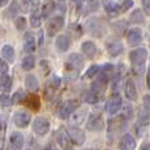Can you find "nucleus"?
I'll return each instance as SVG.
<instances>
[{"instance_id":"obj_21","label":"nucleus","mask_w":150,"mask_h":150,"mask_svg":"<svg viewBox=\"0 0 150 150\" xmlns=\"http://www.w3.org/2000/svg\"><path fill=\"white\" fill-rule=\"evenodd\" d=\"M55 46L58 47V50L61 52H66L70 47V38H69L66 34H61V36L57 37L55 40Z\"/></svg>"},{"instance_id":"obj_35","label":"nucleus","mask_w":150,"mask_h":150,"mask_svg":"<svg viewBox=\"0 0 150 150\" xmlns=\"http://www.w3.org/2000/svg\"><path fill=\"white\" fill-rule=\"evenodd\" d=\"M15 24H16V29H17V30H20V32H23L24 29L26 28V20H25V17H23V16L16 18V23Z\"/></svg>"},{"instance_id":"obj_33","label":"nucleus","mask_w":150,"mask_h":150,"mask_svg":"<svg viewBox=\"0 0 150 150\" xmlns=\"http://www.w3.org/2000/svg\"><path fill=\"white\" fill-rule=\"evenodd\" d=\"M24 98H25V93H24L23 90L16 91L15 95L12 96V104H18V103H21V101L24 100Z\"/></svg>"},{"instance_id":"obj_34","label":"nucleus","mask_w":150,"mask_h":150,"mask_svg":"<svg viewBox=\"0 0 150 150\" xmlns=\"http://www.w3.org/2000/svg\"><path fill=\"white\" fill-rule=\"evenodd\" d=\"M83 100L88 104H95V103H98V96H96V93H93V92H87L84 96H83Z\"/></svg>"},{"instance_id":"obj_38","label":"nucleus","mask_w":150,"mask_h":150,"mask_svg":"<svg viewBox=\"0 0 150 150\" xmlns=\"http://www.w3.org/2000/svg\"><path fill=\"white\" fill-rule=\"evenodd\" d=\"M9 104H12V99H9V96H7L5 93H3L1 95V105L8 107Z\"/></svg>"},{"instance_id":"obj_19","label":"nucleus","mask_w":150,"mask_h":150,"mask_svg":"<svg viewBox=\"0 0 150 150\" xmlns=\"http://www.w3.org/2000/svg\"><path fill=\"white\" fill-rule=\"evenodd\" d=\"M82 52L87 58L92 59L96 55V45L92 41H86L82 44Z\"/></svg>"},{"instance_id":"obj_47","label":"nucleus","mask_w":150,"mask_h":150,"mask_svg":"<svg viewBox=\"0 0 150 150\" xmlns=\"http://www.w3.org/2000/svg\"><path fill=\"white\" fill-rule=\"evenodd\" d=\"M84 150H91V149H84Z\"/></svg>"},{"instance_id":"obj_2","label":"nucleus","mask_w":150,"mask_h":150,"mask_svg":"<svg viewBox=\"0 0 150 150\" xmlns=\"http://www.w3.org/2000/svg\"><path fill=\"white\" fill-rule=\"evenodd\" d=\"M87 129L90 132H101L104 129V117L101 113H91L87 120Z\"/></svg>"},{"instance_id":"obj_14","label":"nucleus","mask_w":150,"mask_h":150,"mask_svg":"<svg viewBox=\"0 0 150 150\" xmlns=\"http://www.w3.org/2000/svg\"><path fill=\"white\" fill-rule=\"evenodd\" d=\"M9 146L12 150H21L24 146V136L18 132H15L9 137Z\"/></svg>"},{"instance_id":"obj_41","label":"nucleus","mask_w":150,"mask_h":150,"mask_svg":"<svg viewBox=\"0 0 150 150\" xmlns=\"http://www.w3.org/2000/svg\"><path fill=\"white\" fill-rule=\"evenodd\" d=\"M38 44L40 45L44 44V32H42V30L38 32Z\"/></svg>"},{"instance_id":"obj_37","label":"nucleus","mask_w":150,"mask_h":150,"mask_svg":"<svg viewBox=\"0 0 150 150\" xmlns=\"http://www.w3.org/2000/svg\"><path fill=\"white\" fill-rule=\"evenodd\" d=\"M133 5V0H125L124 3H122L121 5H120V8H121V12H124V11H128L130 7Z\"/></svg>"},{"instance_id":"obj_25","label":"nucleus","mask_w":150,"mask_h":150,"mask_svg":"<svg viewBox=\"0 0 150 150\" xmlns=\"http://www.w3.org/2000/svg\"><path fill=\"white\" fill-rule=\"evenodd\" d=\"M0 87H1V92L7 93L12 88V78L9 75H1V80H0Z\"/></svg>"},{"instance_id":"obj_6","label":"nucleus","mask_w":150,"mask_h":150,"mask_svg":"<svg viewBox=\"0 0 150 150\" xmlns=\"http://www.w3.org/2000/svg\"><path fill=\"white\" fill-rule=\"evenodd\" d=\"M78 105H79L78 100H67V101H65V103H62V105H61V108H59V117L61 119H67V117H70L75 109H78Z\"/></svg>"},{"instance_id":"obj_24","label":"nucleus","mask_w":150,"mask_h":150,"mask_svg":"<svg viewBox=\"0 0 150 150\" xmlns=\"http://www.w3.org/2000/svg\"><path fill=\"white\" fill-rule=\"evenodd\" d=\"M1 55L8 62H13L15 61V49L11 45H4L1 49Z\"/></svg>"},{"instance_id":"obj_9","label":"nucleus","mask_w":150,"mask_h":150,"mask_svg":"<svg viewBox=\"0 0 150 150\" xmlns=\"http://www.w3.org/2000/svg\"><path fill=\"white\" fill-rule=\"evenodd\" d=\"M87 29L91 34H93L95 37H101L104 33V26L101 24L100 20L98 18H91L87 23Z\"/></svg>"},{"instance_id":"obj_10","label":"nucleus","mask_w":150,"mask_h":150,"mask_svg":"<svg viewBox=\"0 0 150 150\" xmlns=\"http://www.w3.org/2000/svg\"><path fill=\"white\" fill-rule=\"evenodd\" d=\"M65 25V20H63L62 16H54L52 17V20L49 21V25H47V32H49V36H54L58 30L63 28Z\"/></svg>"},{"instance_id":"obj_11","label":"nucleus","mask_w":150,"mask_h":150,"mask_svg":"<svg viewBox=\"0 0 150 150\" xmlns=\"http://www.w3.org/2000/svg\"><path fill=\"white\" fill-rule=\"evenodd\" d=\"M128 45L132 47H136L141 44L142 41V33H141V29L140 28H133L128 32Z\"/></svg>"},{"instance_id":"obj_3","label":"nucleus","mask_w":150,"mask_h":150,"mask_svg":"<svg viewBox=\"0 0 150 150\" xmlns=\"http://www.w3.org/2000/svg\"><path fill=\"white\" fill-rule=\"evenodd\" d=\"M50 129V122L47 119H45V117L42 116H38L34 119L33 121V132L36 133L37 136H40V137H44L45 134H47V132H49Z\"/></svg>"},{"instance_id":"obj_15","label":"nucleus","mask_w":150,"mask_h":150,"mask_svg":"<svg viewBox=\"0 0 150 150\" xmlns=\"http://www.w3.org/2000/svg\"><path fill=\"white\" fill-rule=\"evenodd\" d=\"M67 65L71 66L75 70H80V69L84 66V61H83V57L80 54L73 53V54H70L67 58Z\"/></svg>"},{"instance_id":"obj_30","label":"nucleus","mask_w":150,"mask_h":150,"mask_svg":"<svg viewBox=\"0 0 150 150\" xmlns=\"http://www.w3.org/2000/svg\"><path fill=\"white\" fill-rule=\"evenodd\" d=\"M18 11H20V7H18L17 1H12L9 4V8H8V16L11 18H15L16 16L18 15Z\"/></svg>"},{"instance_id":"obj_46","label":"nucleus","mask_w":150,"mask_h":150,"mask_svg":"<svg viewBox=\"0 0 150 150\" xmlns=\"http://www.w3.org/2000/svg\"><path fill=\"white\" fill-rule=\"evenodd\" d=\"M63 150H73V149H71V148H70V149H63Z\"/></svg>"},{"instance_id":"obj_12","label":"nucleus","mask_w":150,"mask_h":150,"mask_svg":"<svg viewBox=\"0 0 150 150\" xmlns=\"http://www.w3.org/2000/svg\"><path fill=\"white\" fill-rule=\"evenodd\" d=\"M122 107V101L121 98L119 95H115L109 99V101L107 103V112L109 115H116L120 111V108Z\"/></svg>"},{"instance_id":"obj_1","label":"nucleus","mask_w":150,"mask_h":150,"mask_svg":"<svg viewBox=\"0 0 150 150\" xmlns=\"http://www.w3.org/2000/svg\"><path fill=\"white\" fill-rule=\"evenodd\" d=\"M129 59L133 65L134 74L141 75L145 71V62H146V59H148V50L144 49V47L133 50L129 54Z\"/></svg>"},{"instance_id":"obj_32","label":"nucleus","mask_w":150,"mask_h":150,"mask_svg":"<svg viewBox=\"0 0 150 150\" xmlns=\"http://www.w3.org/2000/svg\"><path fill=\"white\" fill-rule=\"evenodd\" d=\"M53 9H54V3H53V1H46L44 5H42V8H41V13H42V16H47V15H50Z\"/></svg>"},{"instance_id":"obj_18","label":"nucleus","mask_w":150,"mask_h":150,"mask_svg":"<svg viewBox=\"0 0 150 150\" xmlns=\"http://www.w3.org/2000/svg\"><path fill=\"white\" fill-rule=\"evenodd\" d=\"M24 50L29 54L36 52V40H34V36L32 33H26L24 36Z\"/></svg>"},{"instance_id":"obj_31","label":"nucleus","mask_w":150,"mask_h":150,"mask_svg":"<svg viewBox=\"0 0 150 150\" xmlns=\"http://www.w3.org/2000/svg\"><path fill=\"white\" fill-rule=\"evenodd\" d=\"M140 119H141V122H144V124H146V125L150 124V109L149 108L145 107V108L141 109Z\"/></svg>"},{"instance_id":"obj_7","label":"nucleus","mask_w":150,"mask_h":150,"mask_svg":"<svg viewBox=\"0 0 150 150\" xmlns=\"http://www.w3.org/2000/svg\"><path fill=\"white\" fill-rule=\"evenodd\" d=\"M105 47H107V50H108L109 55H112V57H117V55H120L122 53V50H124L122 44L116 38H108L107 40Z\"/></svg>"},{"instance_id":"obj_44","label":"nucleus","mask_w":150,"mask_h":150,"mask_svg":"<svg viewBox=\"0 0 150 150\" xmlns=\"http://www.w3.org/2000/svg\"><path fill=\"white\" fill-rule=\"evenodd\" d=\"M7 3H8V0H0V5H1V7H4Z\"/></svg>"},{"instance_id":"obj_29","label":"nucleus","mask_w":150,"mask_h":150,"mask_svg":"<svg viewBox=\"0 0 150 150\" xmlns=\"http://www.w3.org/2000/svg\"><path fill=\"white\" fill-rule=\"evenodd\" d=\"M144 13L141 9H134L130 15V21L132 23H136V24H142L144 23Z\"/></svg>"},{"instance_id":"obj_4","label":"nucleus","mask_w":150,"mask_h":150,"mask_svg":"<svg viewBox=\"0 0 150 150\" xmlns=\"http://www.w3.org/2000/svg\"><path fill=\"white\" fill-rule=\"evenodd\" d=\"M107 82H108V76H107V74H104V70H103L101 73L98 74V78L91 83V91L93 93H96V95L103 92L107 87Z\"/></svg>"},{"instance_id":"obj_20","label":"nucleus","mask_w":150,"mask_h":150,"mask_svg":"<svg viewBox=\"0 0 150 150\" xmlns=\"http://www.w3.org/2000/svg\"><path fill=\"white\" fill-rule=\"evenodd\" d=\"M57 141H58V144H59V146L61 148H63V149H70L71 148V137L69 136V133H67V130H62V132H59L58 133V136H57Z\"/></svg>"},{"instance_id":"obj_28","label":"nucleus","mask_w":150,"mask_h":150,"mask_svg":"<svg viewBox=\"0 0 150 150\" xmlns=\"http://www.w3.org/2000/svg\"><path fill=\"white\" fill-rule=\"evenodd\" d=\"M41 21H42V13H40L38 11H34L30 15V25L33 28H38V26H41Z\"/></svg>"},{"instance_id":"obj_40","label":"nucleus","mask_w":150,"mask_h":150,"mask_svg":"<svg viewBox=\"0 0 150 150\" xmlns=\"http://www.w3.org/2000/svg\"><path fill=\"white\" fill-rule=\"evenodd\" d=\"M142 5L146 15H150V0H142Z\"/></svg>"},{"instance_id":"obj_26","label":"nucleus","mask_w":150,"mask_h":150,"mask_svg":"<svg viewBox=\"0 0 150 150\" xmlns=\"http://www.w3.org/2000/svg\"><path fill=\"white\" fill-rule=\"evenodd\" d=\"M34 65H36V58L33 55H26L21 62V69L25 71H30L34 67Z\"/></svg>"},{"instance_id":"obj_39","label":"nucleus","mask_w":150,"mask_h":150,"mask_svg":"<svg viewBox=\"0 0 150 150\" xmlns=\"http://www.w3.org/2000/svg\"><path fill=\"white\" fill-rule=\"evenodd\" d=\"M0 69H1V75H7L8 73V65L5 61H1L0 62Z\"/></svg>"},{"instance_id":"obj_23","label":"nucleus","mask_w":150,"mask_h":150,"mask_svg":"<svg viewBox=\"0 0 150 150\" xmlns=\"http://www.w3.org/2000/svg\"><path fill=\"white\" fill-rule=\"evenodd\" d=\"M104 8H105L107 13L111 16H116L121 12V8H120V4L112 1V0H107L105 4H104Z\"/></svg>"},{"instance_id":"obj_27","label":"nucleus","mask_w":150,"mask_h":150,"mask_svg":"<svg viewBox=\"0 0 150 150\" xmlns=\"http://www.w3.org/2000/svg\"><path fill=\"white\" fill-rule=\"evenodd\" d=\"M133 116H134V111H133V107L130 104H124L121 109V117L127 121V120H132Z\"/></svg>"},{"instance_id":"obj_43","label":"nucleus","mask_w":150,"mask_h":150,"mask_svg":"<svg viewBox=\"0 0 150 150\" xmlns=\"http://www.w3.org/2000/svg\"><path fill=\"white\" fill-rule=\"evenodd\" d=\"M140 150H150V145L149 144H144V145L140 148Z\"/></svg>"},{"instance_id":"obj_16","label":"nucleus","mask_w":150,"mask_h":150,"mask_svg":"<svg viewBox=\"0 0 150 150\" xmlns=\"http://www.w3.org/2000/svg\"><path fill=\"white\" fill-rule=\"evenodd\" d=\"M25 87L29 92H37V91H38L40 83L34 74H28L25 76Z\"/></svg>"},{"instance_id":"obj_22","label":"nucleus","mask_w":150,"mask_h":150,"mask_svg":"<svg viewBox=\"0 0 150 150\" xmlns=\"http://www.w3.org/2000/svg\"><path fill=\"white\" fill-rule=\"evenodd\" d=\"M125 95L129 100H136L137 99V90H136V84L133 83L132 79L127 80V84H125Z\"/></svg>"},{"instance_id":"obj_42","label":"nucleus","mask_w":150,"mask_h":150,"mask_svg":"<svg viewBox=\"0 0 150 150\" xmlns=\"http://www.w3.org/2000/svg\"><path fill=\"white\" fill-rule=\"evenodd\" d=\"M144 104H145L146 108L150 109V96H145V98H144Z\"/></svg>"},{"instance_id":"obj_13","label":"nucleus","mask_w":150,"mask_h":150,"mask_svg":"<svg viewBox=\"0 0 150 150\" xmlns=\"http://www.w3.org/2000/svg\"><path fill=\"white\" fill-rule=\"evenodd\" d=\"M67 133L69 136L71 137V140H73V142L75 145H83L86 141V134L82 132L80 129H78V128H73L70 127L67 129Z\"/></svg>"},{"instance_id":"obj_8","label":"nucleus","mask_w":150,"mask_h":150,"mask_svg":"<svg viewBox=\"0 0 150 150\" xmlns=\"http://www.w3.org/2000/svg\"><path fill=\"white\" fill-rule=\"evenodd\" d=\"M87 115H88L87 108H78V109H75V111L73 112V115H71V119H70L71 124L75 125V127H80V125L86 121Z\"/></svg>"},{"instance_id":"obj_17","label":"nucleus","mask_w":150,"mask_h":150,"mask_svg":"<svg viewBox=\"0 0 150 150\" xmlns=\"http://www.w3.org/2000/svg\"><path fill=\"white\" fill-rule=\"evenodd\" d=\"M120 148L122 150H134L136 149V140L133 136L124 134L120 140Z\"/></svg>"},{"instance_id":"obj_45","label":"nucleus","mask_w":150,"mask_h":150,"mask_svg":"<svg viewBox=\"0 0 150 150\" xmlns=\"http://www.w3.org/2000/svg\"><path fill=\"white\" fill-rule=\"evenodd\" d=\"M86 1H88V3H91V1H93V0H86Z\"/></svg>"},{"instance_id":"obj_5","label":"nucleus","mask_w":150,"mask_h":150,"mask_svg":"<svg viewBox=\"0 0 150 150\" xmlns=\"http://www.w3.org/2000/svg\"><path fill=\"white\" fill-rule=\"evenodd\" d=\"M32 120V115L28 111H17L13 116V122L16 127L18 128H26L30 124Z\"/></svg>"},{"instance_id":"obj_36","label":"nucleus","mask_w":150,"mask_h":150,"mask_svg":"<svg viewBox=\"0 0 150 150\" xmlns=\"http://www.w3.org/2000/svg\"><path fill=\"white\" fill-rule=\"evenodd\" d=\"M99 70H100V67H99V66H91L90 70H88L87 74H86V76H87V78H92L93 75H98L99 74Z\"/></svg>"}]
</instances>
